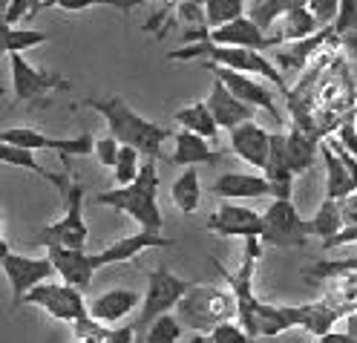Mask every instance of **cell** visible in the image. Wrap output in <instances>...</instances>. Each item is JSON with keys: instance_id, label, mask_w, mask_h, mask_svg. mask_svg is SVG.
<instances>
[{"instance_id": "obj_1", "label": "cell", "mask_w": 357, "mask_h": 343, "mask_svg": "<svg viewBox=\"0 0 357 343\" xmlns=\"http://www.w3.org/2000/svg\"><path fill=\"white\" fill-rule=\"evenodd\" d=\"M93 202L132 217L142 225V231L162 234V228H165V217H162V208H159V168H155V159H150V162L142 165L139 176L132 179L130 185H119L113 191H101V194L93 196Z\"/></svg>"}, {"instance_id": "obj_2", "label": "cell", "mask_w": 357, "mask_h": 343, "mask_svg": "<svg viewBox=\"0 0 357 343\" xmlns=\"http://www.w3.org/2000/svg\"><path fill=\"white\" fill-rule=\"evenodd\" d=\"M81 104L89 107V110H96L98 116L107 119L109 136H113L119 145L136 147L139 153H147L150 159L162 156V145L173 136L167 127L139 116L136 110H130V104L121 96H113V98H84Z\"/></svg>"}, {"instance_id": "obj_3", "label": "cell", "mask_w": 357, "mask_h": 343, "mask_svg": "<svg viewBox=\"0 0 357 343\" xmlns=\"http://www.w3.org/2000/svg\"><path fill=\"white\" fill-rule=\"evenodd\" d=\"M167 58L170 61L205 58V64L225 66V70H236V73H245V75H257V78H265V81H274L288 96V84H285V75L280 73V66L259 50L219 47V43H211V41H196V43H185V47H178V50H170Z\"/></svg>"}, {"instance_id": "obj_4", "label": "cell", "mask_w": 357, "mask_h": 343, "mask_svg": "<svg viewBox=\"0 0 357 343\" xmlns=\"http://www.w3.org/2000/svg\"><path fill=\"white\" fill-rule=\"evenodd\" d=\"M50 185L58 188L63 199V217L50 222L38 234L40 245H63V248H86L89 228L84 219V185L73 179L70 159H63V173H55Z\"/></svg>"}, {"instance_id": "obj_5", "label": "cell", "mask_w": 357, "mask_h": 343, "mask_svg": "<svg viewBox=\"0 0 357 343\" xmlns=\"http://www.w3.org/2000/svg\"><path fill=\"white\" fill-rule=\"evenodd\" d=\"M236 303L231 291H222L216 286H190L188 294L178 300L176 317L182 320L185 329L193 332H211L225 320H234Z\"/></svg>"}, {"instance_id": "obj_6", "label": "cell", "mask_w": 357, "mask_h": 343, "mask_svg": "<svg viewBox=\"0 0 357 343\" xmlns=\"http://www.w3.org/2000/svg\"><path fill=\"white\" fill-rule=\"evenodd\" d=\"M193 283L190 280H182L165 265L147 271V291H144V300H142V312L136 317V335H144V329L153 323L155 317H162L167 312H173L178 306V300L188 294Z\"/></svg>"}, {"instance_id": "obj_7", "label": "cell", "mask_w": 357, "mask_h": 343, "mask_svg": "<svg viewBox=\"0 0 357 343\" xmlns=\"http://www.w3.org/2000/svg\"><path fill=\"white\" fill-rule=\"evenodd\" d=\"M308 237V219H303L291 199H274L268 205V211L262 214V245L303 248Z\"/></svg>"}, {"instance_id": "obj_8", "label": "cell", "mask_w": 357, "mask_h": 343, "mask_svg": "<svg viewBox=\"0 0 357 343\" xmlns=\"http://www.w3.org/2000/svg\"><path fill=\"white\" fill-rule=\"evenodd\" d=\"M20 306H38L40 312H47L52 320L61 323H78V320L89 317L84 291H78L70 283H38Z\"/></svg>"}, {"instance_id": "obj_9", "label": "cell", "mask_w": 357, "mask_h": 343, "mask_svg": "<svg viewBox=\"0 0 357 343\" xmlns=\"http://www.w3.org/2000/svg\"><path fill=\"white\" fill-rule=\"evenodd\" d=\"M0 268H3L9 289H12V309H20L24 297L38 286V283H47L55 265L50 263V257H24V254H15L9 248V242L0 245Z\"/></svg>"}, {"instance_id": "obj_10", "label": "cell", "mask_w": 357, "mask_h": 343, "mask_svg": "<svg viewBox=\"0 0 357 343\" xmlns=\"http://www.w3.org/2000/svg\"><path fill=\"white\" fill-rule=\"evenodd\" d=\"M9 75H12V96L20 104H32V101L47 98L50 93H63V89H70V81L63 75L38 70V66H32L24 58V52L9 55Z\"/></svg>"}, {"instance_id": "obj_11", "label": "cell", "mask_w": 357, "mask_h": 343, "mask_svg": "<svg viewBox=\"0 0 357 343\" xmlns=\"http://www.w3.org/2000/svg\"><path fill=\"white\" fill-rule=\"evenodd\" d=\"M0 142H9L15 147H24V150H32V153L35 150H52L61 159L96 153V139L89 133H78V136H73V139H55V136H47V133H40L38 127H29V124L0 130Z\"/></svg>"}, {"instance_id": "obj_12", "label": "cell", "mask_w": 357, "mask_h": 343, "mask_svg": "<svg viewBox=\"0 0 357 343\" xmlns=\"http://www.w3.org/2000/svg\"><path fill=\"white\" fill-rule=\"evenodd\" d=\"M205 70L213 73V78H219L222 84H225L242 104H251V107H257V110H265L277 124H282V112L277 110L274 93H271V89H268L257 75H245V73L225 70V66H213V64H205Z\"/></svg>"}, {"instance_id": "obj_13", "label": "cell", "mask_w": 357, "mask_h": 343, "mask_svg": "<svg viewBox=\"0 0 357 343\" xmlns=\"http://www.w3.org/2000/svg\"><path fill=\"white\" fill-rule=\"evenodd\" d=\"M211 43H219V47H245V50H259V52H271L277 50L274 35H268L262 27H257L248 15H242L231 24L219 27V29H208Z\"/></svg>"}, {"instance_id": "obj_14", "label": "cell", "mask_w": 357, "mask_h": 343, "mask_svg": "<svg viewBox=\"0 0 357 343\" xmlns=\"http://www.w3.org/2000/svg\"><path fill=\"white\" fill-rule=\"evenodd\" d=\"M205 228L219 237H242V240L262 237V214L242 208V205H234V202H225L219 211H213L205 219Z\"/></svg>"}, {"instance_id": "obj_15", "label": "cell", "mask_w": 357, "mask_h": 343, "mask_svg": "<svg viewBox=\"0 0 357 343\" xmlns=\"http://www.w3.org/2000/svg\"><path fill=\"white\" fill-rule=\"evenodd\" d=\"M47 257L55 265V274H61L63 283L75 286L78 291H86L93 286L96 265L93 254L86 248H63V245H47Z\"/></svg>"}, {"instance_id": "obj_16", "label": "cell", "mask_w": 357, "mask_h": 343, "mask_svg": "<svg viewBox=\"0 0 357 343\" xmlns=\"http://www.w3.org/2000/svg\"><path fill=\"white\" fill-rule=\"evenodd\" d=\"M173 245H176V240H170V237L153 234V231H139V234L116 240V242H109L107 248L96 251V254H93V265L98 271L104 265H119V263L136 260L142 251H147V248H173Z\"/></svg>"}, {"instance_id": "obj_17", "label": "cell", "mask_w": 357, "mask_h": 343, "mask_svg": "<svg viewBox=\"0 0 357 343\" xmlns=\"http://www.w3.org/2000/svg\"><path fill=\"white\" fill-rule=\"evenodd\" d=\"M228 139H231V150L242 159V162H248L257 170H265L268 150H271V133H268L262 124L245 122L228 133Z\"/></svg>"}, {"instance_id": "obj_18", "label": "cell", "mask_w": 357, "mask_h": 343, "mask_svg": "<svg viewBox=\"0 0 357 343\" xmlns=\"http://www.w3.org/2000/svg\"><path fill=\"white\" fill-rule=\"evenodd\" d=\"M205 104H208V110H211V116L216 119V124H219V127H225L228 133H231L234 127L245 124V122H254V112H257V107L242 104V101L231 93V89L219 81V78H213L211 96H208Z\"/></svg>"}, {"instance_id": "obj_19", "label": "cell", "mask_w": 357, "mask_h": 343, "mask_svg": "<svg viewBox=\"0 0 357 343\" xmlns=\"http://www.w3.org/2000/svg\"><path fill=\"white\" fill-rule=\"evenodd\" d=\"M262 176L271 185L274 199H291L297 173L291 170V162H288V153H285V133H271V150H268Z\"/></svg>"}, {"instance_id": "obj_20", "label": "cell", "mask_w": 357, "mask_h": 343, "mask_svg": "<svg viewBox=\"0 0 357 343\" xmlns=\"http://www.w3.org/2000/svg\"><path fill=\"white\" fill-rule=\"evenodd\" d=\"M331 38H337V35H334L331 27H326V29H320V32H314V35H308V38H303V41L280 43V47L274 50V58H271V61L280 66V73H282V75H285V70H303V66H305L311 58H314Z\"/></svg>"}, {"instance_id": "obj_21", "label": "cell", "mask_w": 357, "mask_h": 343, "mask_svg": "<svg viewBox=\"0 0 357 343\" xmlns=\"http://www.w3.org/2000/svg\"><path fill=\"white\" fill-rule=\"evenodd\" d=\"M139 303L142 300L132 289H109V291L93 297V300L86 303V309H89V317L93 320H98L104 326H113V323H121Z\"/></svg>"}, {"instance_id": "obj_22", "label": "cell", "mask_w": 357, "mask_h": 343, "mask_svg": "<svg viewBox=\"0 0 357 343\" xmlns=\"http://www.w3.org/2000/svg\"><path fill=\"white\" fill-rule=\"evenodd\" d=\"M211 191L222 199H262V196H271V185L262 173H239V170H228L222 173Z\"/></svg>"}, {"instance_id": "obj_23", "label": "cell", "mask_w": 357, "mask_h": 343, "mask_svg": "<svg viewBox=\"0 0 357 343\" xmlns=\"http://www.w3.org/2000/svg\"><path fill=\"white\" fill-rule=\"evenodd\" d=\"M176 153H173V165H182V168H196V165H213L222 159L219 150H211L208 139L196 136L190 130H178L176 136Z\"/></svg>"}, {"instance_id": "obj_24", "label": "cell", "mask_w": 357, "mask_h": 343, "mask_svg": "<svg viewBox=\"0 0 357 343\" xmlns=\"http://www.w3.org/2000/svg\"><path fill=\"white\" fill-rule=\"evenodd\" d=\"M291 312H294V323H297L300 329H305L308 335H314V337L331 332L334 323H337V320H343V314L334 309L331 303H326L323 297H320V300H314V303L291 306Z\"/></svg>"}, {"instance_id": "obj_25", "label": "cell", "mask_w": 357, "mask_h": 343, "mask_svg": "<svg viewBox=\"0 0 357 343\" xmlns=\"http://www.w3.org/2000/svg\"><path fill=\"white\" fill-rule=\"evenodd\" d=\"M285 153H288V162H291V170L305 173L311 165H314V159L320 156V136L294 124L285 133Z\"/></svg>"}, {"instance_id": "obj_26", "label": "cell", "mask_w": 357, "mask_h": 343, "mask_svg": "<svg viewBox=\"0 0 357 343\" xmlns=\"http://www.w3.org/2000/svg\"><path fill=\"white\" fill-rule=\"evenodd\" d=\"M320 156L326 162V199H346V196L357 194L349 168L343 165V159L334 153V147L326 139L320 142Z\"/></svg>"}, {"instance_id": "obj_27", "label": "cell", "mask_w": 357, "mask_h": 343, "mask_svg": "<svg viewBox=\"0 0 357 343\" xmlns=\"http://www.w3.org/2000/svg\"><path fill=\"white\" fill-rule=\"evenodd\" d=\"M326 27L317 24V17L308 12V6H300V9H291V12H285L280 20H277V29H274V41H277V47L280 43H288V41H303L308 35H314Z\"/></svg>"}, {"instance_id": "obj_28", "label": "cell", "mask_w": 357, "mask_h": 343, "mask_svg": "<svg viewBox=\"0 0 357 343\" xmlns=\"http://www.w3.org/2000/svg\"><path fill=\"white\" fill-rule=\"evenodd\" d=\"M173 119H176V124H182V130H190V133L202 136V139H208V142H213L219 136V124L211 116V110H208L205 101H193V104H188L182 110H176Z\"/></svg>"}, {"instance_id": "obj_29", "label": "cell", "mask_w": 357, "mask_h": 343, "mask_svg": "<svg viewBox=\"0 0 357 343\" xmlns=\"http://www.w3.org/2000/svg\"><path fill=\"white\" fill-rule=\"evenodd\" d=\"M288 329H297L291 306H271L262 303L257 306V337H277L285 335Z\"/></svg>"}, {"instance_id": "obj_30", "label": "cell", "mask_w": 357, "mask_h": 343, "mask_svg": "<svg viewBox=\"0 0 357 343\" xmlns=\"http://www.w3.org/2000/svg\"><path fill=\"white\" fill-rule=\"evenodd\" d=\"M170 199L176 205V211L182 214H196L199 205H202V185H199V173L196 168H185L182 176L173 182L170 188Z\"/></svg>"}, {"instance_id": "obj_31", "label": "cell", "mask_w": 357, "mask_h": 343, "mask_svg": "<svg viewBox=\"0 0 357 343\" xmlns=\"http://www.w3.org/2000/svg\"><path fill=\"white\" fill-rule=\"evenodd\" d=\"M326 283H328L323 294L326 303H331L343 317L357 309V274H337V277H331Z\"/></svg>"}, {"instance_id": "obj_32", "label": "cell", "mask_w": 357, "mask_h": 343, "mask_svg": "<svg viewBox=\"0 0 357 343\" xmlns=\"http://www.w3.org/2000/svg\"><path fill=\"white\" fill-rule=\"evenodd\" d=\"M343 228V211H340V199H323L317 214L308 219V234L328 240Z\"/></svg>"}, {"instance_id": "obj_33", "label": "cell", "mask_w": 357, "mask_h": 343, "mask_svg": "<svg viewBox=\"0 0 357 343\" xmlns=\"http://www.w3.org/2000/svg\"><path fill=\"white\" fill-rule=\"evenodd\" d=\"M50 41V32H38V29H17L3 24L0 29V55H12V52H26L32 47Z\"/></svg>"}, {"instance_id": "obj_34", "label": "cell", "mask_w": 357, "mask_h": 343, "mask_svg": "<svg viewBox=\"0 0 357 343\" xmlns=\"http://www.w3.org/2000/svg\"><path fill=\"white\" fill-rule=\"evenodd\" d=\"M300 6H308V0H259V3L251 9V20L257 27H262L265 32L271 29L277 20L285 15V12H291V9H300Z\"/></svg>"}, {"instance_id": "obj_35", "label": "cell", "mask_w": 357, "mask_h": 343, "mask_svg": "<svg viewBox=\"0 0 357 343\" xmlns=\"http://www.w3.org/2000/svg\"><path fill=\"white\" fill-rule=\"evenodd\" d=\"M0 162L3 165H12V168H20V170H29L35 176H40L43 182H52L55 173H50L47 168L38 165V159L32 150H24V147H15L9 142H0Z\"/></svg>"}, {"instance_id": "obj_36", "label": "cell", "mask_w": 357, "mask_h": 343, "mask_svg": "<svg viewBox=\"0 0 357 343\" xmlns=\"http://www.w3.org/2000/svg\"><path fill=\"white\" fill-rule=\"evenodd\" d=\"M205 24L208 29H219L245 15V0H205Z\"/></svg>"}, {"instance_id": "obj_37", "label": "cell", "mask_w": 357, "mask_h": 343, "mask_svg": "<svg viewBox=\"0 0 357 343\" xmlns=\"http://www.w3.org/2000/svg\"><path fill=\"white\" fill-rule=\"evenodd\" d=\"M185 326H182V320H178L176 314H162V317H155L153 323L144 329L142 340L144 343H176L178 337H182Z\"/></svg>"}, {"instance_id": "obj_38", "label": "cell", "mask_w": 357, "mask_h": 343, "mask_svg": "<svg viewBox=\"0 0 357 343\" xmlns=\"http://www.w3.org/2000/svg\"><path fill=\"white\" fill-rule=\"evenodd\" d=\"M337 274H357V257H346V260H317L314 265L303 268V277L311 283H323L331 280Z\"/></svg>"}, {"instance_id": "obj_39", "label": "cell", "mask_w": 357, "mask_h": 343, "mask_svg": "<svg viewBox=\"0 0 357 343\" xmlns=\"http://www.w3.org/2000/svg\"><path fill=\"white\" fill-rule=\"evenodd\" d=\"M139 170H142L139 150H136V147L121 145V147H119V159H116V165H113L116 182H119V185H130V182L139 176Z\"/></svg>"}, {"instance_id": "obj_40", "label": "cell", "mask_w": 357, "mask_h": 343, "mask_svg": "<svg viewBox=\"0 0 357 343\" xmlns=\"http://www.w3.org/2000/svg\"><path fill=\"white\" fill-rule=\"evenodd\" d=\"M142 3H144V0H61L58 9H63V12H84V9H93V6H113L121 15H127L132 9H139Z\"/></svg>"}, {"instance_id": "obj_41", "label": "cell", "mask_w": 357, "mask_h": 343, "mask_svg": "<svg viewBox=\"0 0 357 343\" xmlns=\"http://www.w3.org/2000/svg\"><path fill=\"white\" fill-rule=\"evenodd\" d=\"M211 343H254V337L239 326V320H225L216 329H211Z\"/></svg>"}, {"instance_id": "obj_42", "label": "cell", "mask_w": 357, "mask_h": 343, "mask_svg": "<svg viewBox=\"0 0 357 343\" xmlns=\"http://www.w3.org/2000/svg\"><path fill=\"white\" fill-rule=\"evenodd\" d=\"M331 29L337 38L357 29V0H340V12H337V20H334Z\"/></svg>"}, {"instance_id": "obj_43", "label": "cell", "mask_w": 357, "mask_h": 343, "mask_svg": "<svg viewBox=\"0 0 357 343\" xmlns=\"http://www.w3.org/2000/svg\"><path fill=\"white\" fill-rule=\"evenodd\" d=\"M308 12L317 17L320 27H334L340 12V0H308Z\"/></svg>"}, {"instance_id": "obj_44", "label": "cell", "mask_w": 357, "mask_h": 343, "mask_svg": "<svg viewBox=\"0 0 357 343\" xmlns=\"http://www.w3.org/2000/svg\"><path fill=\"white\" fill-rule=\"evenodd\" d=\"M119 142L113 139V136H104V139H96V156H98V162L104 168H113L116 165V159H119Z\"/></svg>"}, {"instance_id": "obj_45", "label": "cell", "mask_w": 357, "mask_h": 343, "mask_svg": "<svg viewBox=\"0 0 357 343\" xmlns=\"http://www.w3.org/2000/svg\"><path fill=\"white\" fill-rule=\"evenodd\" d=\"M351 242H357V222L343 225V228H340V231L334 234V237L323 240V248L328 251V248H340V245H351Z\"/></svg>"}, {"instance_id": "obj_46", "label": "cell", "mask_w": 357, "mask_h": 343, "mask_svg": "<svg viewBox=\"0 0 357 343\" xmlns=\"http://www.w3.org/2000/svg\"><path fill=\"white\" fill-rule=\"evenodd\" d=\"M334 139H337L351 156H357V124H354V122H343Z\"/></svg>"}, {"instance_id": "obj_47", "label": "cell", "mask_w": 357, "mask_h": 343, "mask_svg": "<svg viewBox=\"0 0 357 343\" xmlns=\"http://www.w3.org/2000/svg\"><path fill=\"white\" fill-rule=\"evenodd\" d=\"M314 343H357V337H351L349 332H337V329H331V332L320 335Z\"/></svg>"}, {"instance_id": "obj_48", "label": "cell", "mask_w": 357, "mask_h": 343, "mask_svg": "<svg viewBox=\"0 0 357 343\" xmlns=\"http://www.w3.org/2000/svg\"><path fill=\"white\" fill-rule=\"evenodd\" d=\"M337 41L343 43V50H346V52H349V55L357 61V29H354V32H346V35H340Z\"/></svg>"}, {"instance_id": "obj_49", "label": "cell", "mask_w": 357, "mask_h": 343, "mask_svg": "<svg viewBox=\"0 0 357 343\" xmlns=\"http://www.w3.org/2000/svg\"><path fill=\"white\" fill-rule=\"evenodd\" d=\"M26 3V20H35L43 9H47V0H24Z\"/></svg>"}, {"instance_id": "obj_50", "label": "cell", "mask_w": 357, "mask_h": 343, "mask_svg": "<svg viewBox=\"0 0 357 343\" xmlns=\"http://www.w3.org/2000/svg\"><path fill=\"white\" fill-rule=\"evenodd\" d=\"M346 332H349L351 337H357V309L346 314Z\"/></svg>"}, {"instance_id": "obj_51", "label": "cell", "mask_w": 357, "mask_h": 343, "mask_svg": "<svg viewBox=\"0 0 357 343\" xmlns=\"http://www.w3.org/2000/svg\"><path fill=\"white\" fill-rule=\"evenodd\" d=\"M188 343H211V337H208V335H202V332H196V335H193Z\"/></svg>"}, {"instance_id": "obj_52", "label": "cell", "mask_w": 357, "mask_h": 343, "mask_svg": "<svg viewBox=\"0 0 357 343\" xmlns=\"http://www.w3.org/2000/svg\"><path fill=\"white\" fill-rule=\"evenodd\" d=\"M6 240H3V211H0V245H3Z\"/></svg>"}, {"instance_id": "obj_53", "label": "cell", "mask_w": 357, "mask_h": 343, "mask_svg": "<svg viewBox=\"0 0 357 343\" xmlns=\"http://www.w3.org/2000/svg\"><path fill=\"white\" fill-rule=\"evenodd\" d=\"M9 3H12V0H0V15H3V12L9 9Z\"/></svg>"}, {"instance_id": "obj_54", "label": "cell", "mask_w": 357, "mask_h": 343, "mask_svg": "<svg viewBox=\"0 0 357 343\" xmlns=\"http://www.w3.org/2000/svg\"><path fill=\"white\" fill-rule=\"evenodd\" d=\"M162 3H165V6H170V3H173V0H162Z\"/></svg>"}, {"instance_id": "obj_55", "label": "cell", "mask_w": 357, "mask_h": 343, "mask_svg": "<svg viewBox=\"0 0 357 343\" xmlns=\"http://www.w3.org/2000/svg\"><path fill=\"white\" fill-rule=\"evenodd\" d=\"M0 29H3V17H0Z\"/></svg>"}, {"instance_id": "obj_56", "label": "cell", "mask_w": 357, "mask_h": 343, "mask_svg": "<svg viewBox=\"0 0 357 343\" xmlns=\"http://www.w3.org/2000/svg\"><path fill=\"white\" fill-rule=\"evenodd\" d=\"M354 124H357V119H354Z\"/></svg>"}]
</instances>
